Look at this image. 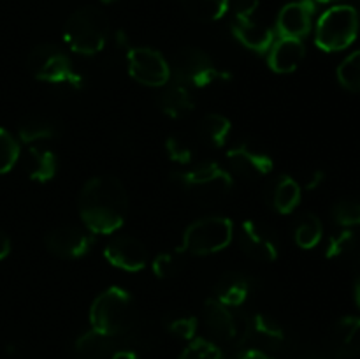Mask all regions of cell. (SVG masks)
<instances>
[{"label":"cell","instance_id":"7","mask_svg":"<svg viewBox=\"0 0 360 359\" xmlns=\"http://www.w3.org/2000/svg\"><path fill=\"white\" fill-rule=\"evenodd\" d=\"M176 182L195 201L206 204L220 203L232 190V176L214 162L174 175Z\"/></svg>","mask_w":360,"mask_h":359},{"label":"cell","instance_id":"24","mask_svg":"<svg viewBox=\"0 0 360 359\" xmlns=\"http://www.w3.org/2000/svg\"><path fill=\"white\" fill-rule=\"evenodd\" d=\"M231 130V122H229L227 116L220 115V113H210V115H206L199 122V127H197L199 137L204 143L210 144L211 148L224 146Z\"/></svg>","mask_w":360,"mask_h":359},{"label":"cell","instance_id":"26","mask_svg":"<svg viewBox=\"0 0 360 359\" xmlns=\"http://www.w3.org/2000/svg\"><path fill=\"white\" fill-rule=\"evenodd\" d=\"M190 18L202 23L217 21L227 13L231 0H179Z\"/></svg>","mask_w":360,"mask_h":359},{"label":"cell","instance_id":"11","mask_svg":"<svg viewBox=\"0 0 360 359\" xmlns=\"http://www.w3.org/2000/svg\"><path fill=\"white\" fill-rule=\"evenodd\" d=\"M127 63H129V73L137 83L146 84V87L162 88L169 83L171 77V67L167 60L151 48H132L127 53Z\"/></svg>","mask_w":360,"mask_h":359},{"label":"cell","instance_id":"16","mask_svg":"<svg viewBox=\"0 0 360 359\" xmlns=\"http://www.w3.org/2000/svg\"><path fill=\"white\" fill-rule=\"evenodd\" d=\"M315 4L313 0H295L281 7L278 14L276 27L281 37L302 39L309 34L313 27Z\"/></svg>","mask_w":360,"mask_h":359},{"label":"cell","instance_id":"19","mask_svg":"<svg viewBox=\"0 0 360 359\" xmlns=\"http://www.w3.org/2000/svg\"><path fill=\"white\" fill-rule=\"evenodd\" d=\"M248 340H255V348H260V351L273 355V352L280 351V347L283 345L285 334L276 320L264 315V313H257L250 320Z\"/></svg>","mask_w":360,"mask_h":359},{"label":"cell","instance_id":"41","mask_svg":"<svg viewBox=\"0 0 360 359\" xmlns=\"http://www.w3.org/2000/svg\"><path fill=\"white\" fill-rule=\"evenodd\" d=\"M354 294H355V303H357V306H359V310H360V277H359V280L355 282Z\"/></svg>","mask_w":360,"mask_h":359},{"label":"cell","instance_id":"35","mask_svg":"<svg viewBox=\"0 0 360 359\" xmlns=\"http://www.w3.org/2000/svg\"><path fill=\"white\" fill-rule=\"evenodd\" d=\"M165 151L169 158L176 164H190L193 160V148L188 139L183 136H169L165 141Z\"/></svg>","mask_w":360,"mask_h":359},{"label":"cell","instance_id":"14","mask_svg":"<svg viewBox=\"0 0 360 359\" xmlns=\"http://www.w3.org/2000/svg\"><path fill=\"white\" fill-rule=\"evenodd\" d=\"M232 171L245 180H259L273 171V158L262 148L252 143H239L227 151Z\"/></svg>","mask_w":360,"mask_h":359},{"label":"cell","instance_id":"30","mask_svg":"<svg viewBox=\"0 0 360 359\" xmlns=\"http://www.w3.org/2000/svg\"><path fill=\"white\" fill-rule=\"evenodd\" d=\"M333 218L338 225L345 229H352L360 225V199L355 197H343L333 206Z\"/></svg>","mask_w":360,"mask_h":359},{"label":"cell","instance_id":"43","mask_svg":"<svg viewBox=\"0 0 360 359\" xmlns=\"http://www.w3.org/2000/svg\"><path fill=\"white\" fill-rule=\"evenodd\" d=\"M315 2H320V4H330V2H338V0H315Z\"/></svg>","mask_w":360,"mask_h":359},{"label":"cell","instance_id":"5","mask_svg":"<svg viewBox=\"0 0 360 359\" xmlns=\"http://www.w3.org/2000/svg\"><path fill=\"white\" fill-rule=\"evenodd\" d=\"M234 238V225L227 217H204L186 227L181 252L192 256H210L227 248Z\"/></svg>","mask_w":360,"mask_h":359},{"label":"cell","instance_id":"3","mask_svg":"<svg viewBox=\"0 0 360 359\" xmlns=\"http://www.w3.org/2000/svg\"><path fill=\"white\" fill-rule=\"evenodd\" d=\"M136 308L132 296L122 287L105 289L94 299L90 306L91 329H97L108 336H118L132 326Z\"/></svg>","mask_w":360,"mask_h":359},{"label":"cell","instance_id":"34","mask_svg":"<svg viewBox=\"0 0 360 359\" xmlns=\"http://www.w3.org/2000/svg\"><path fill=\"white\" fill-rule=\"evenodd\" d=\"M357 238H355V232L352 229H343L341 232L334 234L333 238L327 243L326 257L327 259H341V257L348 256V253L354 250Z\"/></svg>","mask_w":360,"mask_h":359},{"label":"cell","instance_id":"28","mask_svg":"<svg viewBox=\"0 0 360 359\" xmlns=\"http://www.w3.org/2000/svg\"><path fill=\"white\" fill-rule=\"evenodd\" d=\"M56 136V125L44 118H30L25 120L20 125V137L23 143H39V141H48Z\"/></svg>","mask_w":360,"mask_h":359},{"label":"cell","instance_id":"10","mask_svg":"<svg viewBox=\"0 0 360 359\" xmlns=\"http://www.w3.org/2000/svg\"><path fill=\"white\" fill-rule=\"evenodd\" d=\"M259 7L257 0H236L232 34L245 48L255 53H267L274 42L271 28L255 20V11Z\"/></svg>","mask_w":360,"mask_h":359},{"label":"cell","instance_id":"39","mask_svg":"<svg viewBox=\"0 0 360 359\" xmlns=\"http://www.w3.org/2000/svg\"><path fill=\"white\" fill-rule=\"evenodd\" d=\"M322 180H323V172L315 171L311 176H309L308 182H306V189H316V187L322 183Z\"/></svg>","mask_w":360,"mask_h":359},{"label":"cell","instance_id":"13","mask_svg":"<svg viewBox=\"0 0 360 359\" xmlns=\"http://www.w3.org/2000/svg\"><path fill=\"white\" fill-rule=\"evenodd\" d=\"M46 248L62 259H77L90 252L94 245V234L88 229L76 225H60L46 234Z\"/></svg>","mask_w":360,"mask_h":359},{"label":"cell","instance_id":"20","mask_svg":"<svg viewBox=\"0 0 360 359\" xmlns=\"http://www.w3.org/2000/svg\"><path fill=\"white\" fill-rule=\"evenodd\" d=\"M250 292H252V280L246 275L236 273V271L221 275L214 285V294H217L214 299L231 308L241 306L248 299Z\"/></svg>","mask_w":360,"mask_h":359},{"label":"cell","instance_id":"2","mask_svg":"<svg viewBox=\"0 0 360 359\" xmlns=\"http://www.w3.org/2000/svg\"><path fill=\"white\" fill-rule=\"evenodd\" d=\"M63 39L72 51L79 55H97L109 39V20L102 9L83 6L65 21Z\"/></svg>","mask_w":360,"mask_h":359},{"label":"cell","instance_id":"17","mask_svg":"<svg viewBox=\"0 0 360 359\" xmlns=\"http://www.w3.org/2000/svg\"><path fill=\"white\" fill-rule=\"evenodd\" d=\"M329 351L336 359L360 355V317L348 315L334 324L329 333Z\"/></svg>","mask_w":360,"mask_h":359},{"label":"cell","instance_id":"29","mask_svg":"<svg viewBox=\"0 0 360 359\" xmlns=\"http://www.w3.org/2000/svg\"><path fill=\"white\" fill-rule=\"evenodd\" d=\"M338 81L347 90L360 94V49L350 53L338 67Z\"/></svg>","mask_w":360,"mask_h":359},{"label":"cell","instance_id":"9","mask_svg":"<svg viewBox=\"0 0 360 359\" xmlns=\"http://www.w3.org/2000/svg\"><path fill=\"white\" fill-rule=\"evenodd\" d=\"M204 322L207 331L218 341L231 345H243L248 341L250 320L241 313L234 312L231 306L224 305L218 299H207L204 303Z\"/></svg>","mask_w":360,"mask_h":359},{"label":"cell","instance_id":"38","mask_svg":"<svg viewBox=\"0 0 360 359\" xmlns=\"http://www.w3.org/2000/svg\"><path fill=\"white\" fill-rule=\"evenodd\" d=\"M9 252H11L9 238H7L6 234H2V232H0V260L6 259V257L9 256Z\"/></svg>","mask_w":360,"mask_h":359},{"label":"cell","instance_id":"32","mask_svg":"<svg viewBox=\"0 0 360 359\" xmlns=\"http://www.w3.org/2000/svg\"><path fill=\"white\" fill-rule=\"evenodd\" d=\"M179 359H224L220 347L204 338H193L181 352Z\"/></svg>","mask_w":360,"mask_h":359},{"label":"cell","instance_id":"18","mask_svg":"<svg viewBox=\"0 0 360 359\" xmlns=\"http://www.w3.org/2000/svg\"><path fill=\"white\" fill-rule=\"evenodd\" d=\"M306 55L304 44L301 39L281 37L267 51V63L278 74L294 73L302 63Z\"/></svg>","mask_w":360,"mask_h":359},{"label":"cell","instance_id":"33","mask_svg":"<svg viewBox=\"0 0 360 359\" xmlns=\"http://www.w3.org/2000/svg\"><path fill=\"white\" fill-rule=\"evenodd\" d=\"M20 158V144L13 134L0 129V175L11 171Z\"/></svg>","mask_w":360,"mask_h":359},{"label":"cell","instance_id":"31","mask_svg":"<svg viewBox=\"0 0 360 359\" xmlns=\"http://www.w3.org/2000/svg\"><path fill=\"white\" fill-rule=\"evenodd\" d=\"M183 263H185L183 252L178 248L176 252L158 253L153 259V263H151V267H153V273L158 278H172L181 271Z\"/></svg>","mask_w":360,"mask_h":359},{"label":"cell","instance_id":"4","mask_svg":"<svg viewBox=\"0 0 360 359\" xmlns=\"http://www.w3.org/2000/svg\"><path fill=\"white\" fill-rule=\"evenodd\" d=\"M360 27L359 11L352 6H334L320 16L315 42L327 53L347 49L357 39Z\"/></svg>","mask_w":360,"mask_h":359},{"label":"cell","instance_id":"15","mask_svg":"<svg viewBox=\"0 0 360 359\" xmlns=\"http://www.w3.org/2000/svg\"><path fill=\"white\" fill-rule=\"evenodd\" d=\"M104 257L109 264L123 271L136 273L148 263V252L143 241L129 234L115 236L104 248Z\"/></svg>","mask_w":360,"mask_h":359},{"label":"cell","instance_id":"42","mask_svg":"<svg viewBox=\"0 0 360 359\" xmlns=\"http://www.w3.org/2000/svg\"><path fill=\"white\" fill-rule=\"evenodd\" d=\"M301 359H323L320 354H315V352H308V354L302 355Z\"/></svg>","mask_w":360,"mask_h":359},{"label":"cell","instance_id":"22","mask_svg":"<svg viewBox=\"0 0 360 359\" xmlns=\"http://www.w3.org/2000/svg\"><path fill=\"white\" fill-rule=\"evenodd\" d=\"M58 171V158L51 150L32 146L27 158V172L34 182L46 183L53 180Z\"/></svg>","mask_w":360,"mask_h":359},{"label":"cell","instance_id":"1","mask_svg":"<svg viewBox=\"0 0 360 359\" xmlns=\"http://www.w3.org/2000/svg\"><path fill=\"white\" fill-rule=\"evenodd\" d=\"M129 213V194L115 176H95L79 192V217L91 234H112Z\"/></svg>","mask_w":360,"mask_h":359},{"label":"cell","instance_id":"25","mask_svg":"<svg viewBox=\"0 0 360 359\" xmlns=\"http://www.w3.org/2000/svg\"><path fill=\"white\" fill-rule=\"evenodd\" d=\"M301 197V185L292 176H281L273 190V206L278 213L288 215L299 206Z\"/></svg>","mask_w":360,"mask_h":359},{"label":"cell","instance_id":"6","mask_svg":"<svg viewBox=\"0 0 360 359\" xmlns=\"http://www.w3.org/2000/svg\"><path fill=\"white\" fill-rule=\"evenodd\" d=\"M27 67L39 81L55 84H69L72 88L83 87V77L74 70L72 62L62 48L56 44H39L28 53Z\"/></svg>","mask_w":360,"mask_h":359},{"label":"cell","instance_id":"27","mask_svg":"<svg viewBox=\"0 0 360 359\" xmlns=\"http://www.w3.org/2000/svg\"><path fill=\"white\" fill-rule=\"evenodd\" d=\"M323 234V227L320 218L316 217L315 213H304L297 220V225H295L294 238L295 243L301 246L302 250H311L315 248L320 243Z\"/></svg>","mask_w":360,"mask_h":359},{"label":"cell","instance_id":"44","mask_svg":"<svg viewBox=\"0 0 360 359\" xmlns=\"http://www.w3.org/2000/svg\"><path fill=\"white\" fill-rule=\"evenodd\" d=\"M101 2H104V4H112V2H116V0H101Z\"/></svg>","mask_w":360,"mask_h":359},{"label":"cell","instance_id":"40","mask_svg":"<svg viewBox=\"0 0 360 359\" xmlns=\"http://www.w3.org/2000/svg\"><path fill=\"white\" fill-rule=\"evenodd\" d=\"M111 359H139V358H137L136 352L132 351H118V352H112Z\"/></svg>","mask_w":360,"mask_h":359},{"label":"cell","instance_id":"37","mask_svg":"<svg viewBox=\"0 0 360 359\" xmlns=\"http://www.w3.org/2000/svg\"><path fill=\"white\" fill-rule=\"evenodd\" d=\"M238 359H274L273 355L267 354V352L260 351V348H246V351H243L241 354L238 355Z\"/></svg>","mask_w":360,"mask_h":359},{"label":"cell","instance_id":"21","mask_svg":"<svg viewBox=\"0 0 360 359\" xmlns=\"http://www.w3.org/2000/svg\"><path fill=\"white\" fill-rule=\"evenodd\" d=\"M158 106L162 111L171 118H185L195 108L192 95L186 84L183 83H167L162 87V92L158 94Z\"/></svg>","mask_w":360,"mask_h":359},{"label":"cell","instance_id":"12","mask_svg":"<svg viewBox=\"0 0 360 359\" xmlns=\"http://www.w3.org/2000/svg\"><path fill=\"white\" fill-rule=\"evenodd\" d=\"M239 246L243 252L259 263H273L278 257V239L274 232L255 220H245L239 225Z\"/></svg>","mask_w":360,"mask_h":359},{"label":"cell","instance_id":"23","mask_svg":"<svg viewBox=\"0 0 360 359\" xmlns=\"http://www.w3.org/2000/svg\"><path fill=\"white\" fill-rule=\"evenodd\" d=\"M76 354L79 359H111V336L97 329H90L76 340Z\"/></svg>","mask_w":360,"mask_h":359},{"label":"cell","instance_id":"36","mask_svg":"<svg viewBox=\"0 0 360 359\" xmlns=\"http://www.w3.org/2000/svg\"><path fill=\"white\" fill-rule=\"evenodd\" d=\"M167 329L181 340H193L197 333V320L188 315L174 317V319H169Z\"/></svg>","mask_w":360,"mask_h":359},{"label":"cell","instance_id":"8","mask_svg":"<svg viewBox=\"0 0 360 359\" xmlns=\"http://www.w3.org/2000/svg\"><path fill=\"white\" fill-rule=\"evenodd\" d=\"M172 69L179 83L186 87L206 88L217 81L231 80V74L218 69L206 51L193 46H186L176 53Z\"/></svg>","mask_w":360,"mask_h":359}]
</instances>
